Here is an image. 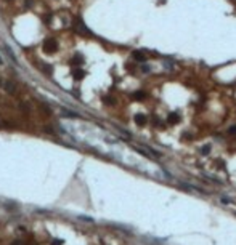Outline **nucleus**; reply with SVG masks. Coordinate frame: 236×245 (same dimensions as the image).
<instances>
[{
    "label": "nucleus",
    "mask_w": 236,
    "mask_h": 245,
    "mask_svg": "<svg viewBox=\"0 0 236 245\" xmlns=\"http://www.w3.org/2000/svg\"><path fill=\"white\" fill-rule=\"evenodd\" d=\"M209 152H210V144H206V146L201 149V154H202V156H207Z\"/></svg>",
    "instance_id": "nucleus-9"
},
{
    "label": "nucleus",
    "mask_w": 236,
    "mask_h": 245,
    "mask_svg": "<svg viewBox=\"0 0 236 245\" xmlns=\"http://www.w3.org/2000/svg\"><path fill=\"white\" fill-rule=\"evenodd\" d=\"M42 48H44V51H45V53H48V55L50 53H55L56 48H58V43H56V40H53V39H48V40L44 42Z\"/></svg>",
    "instance_id": "nucleus-1"
},
{
    "label": "nucleus",
    "mask_w": 236,
    "mask_h": 245,
    "mask_svg": "<svg viewBox=\"0 0 236 245\" xmlns=\"http://www.w3.org/2000/svg\"><path fill=\"white\" fill-rule=\"evenodd\" d=\"M167 122H169L170 125L178 124V122H180V114H178V112H170V114L167 116Z\"/></svg>",
    "instance_id": "nucleus-3"
},
{
    "label": "nucleus",
    "mask_w": 236,
    "mask_h": 245,
    "mask_svg": "<svg viewBox=\"0 0 236 245\" xmlns=\"http://www.w3.org/2000/svg\"><path fill=\"white\" fill-rule=\"evenodd\" d=\"M132 56H133V59H135V61H138V63H145L146 61V56H145V53L143 51H140V50H135L132 53Z\"/></svg>",
    "instance_id": "nucleus-4"
},
{
    "label": "nucleus",
    "mask_w": 236,
    "mask_h": 245,
    "mask_svg": "<svg viewBox=\"0 0 236 245\" xmlns=\"http://www.w3.org/2000/svg\"><path fill=\"white\" fill-rule=\"evenodd\" d=\"M2 63H3V61H2V58H0V64H2Z\"/></svg>",
    "instance_id": "nucleus-15"
},
{
    "label": "nucleus",
    "mask_w": 236,
    "mask_h": 245,
    "mask_svg": "<svg viewBox=\"0 0 236 245\" xmlns=\"http://www.w3.org/2000/svg\"><path fill=\"white\" fill-rule=\"evenodd\" d=\"M141 71H143V72H145V74H148V72H149V71H151V68H149V66H146V64H145V66H143V68H141Z\"/></svg>",
    "instance_id": "nucleus-11"
},
{
    "label": "nucleus",
    "mask_w": 236,
    "mask_h": 245,
    "mask_svg": "<svg viewBox=\"0 0 236 245\" xmlns=\"http://www.w3.org/2000/svg\"><path fill=\"white\" fill-rule=\"evenodd\" d=\"M61 244H63V240H55L52 245H61Z\"/></svg>",
    "instance_id": "nucleus-13"
},
{
    "label": "nucleus",
    "mask_w": 236,
    "mask_h": 245,
    "mask_svg": "<svg viewBox=\"0 0 236 245\" xmlns=\"http://www.w3.org/2000/svg\"><path fill=\"white\" fill-rule=\"evenodd\" d=\"M72 63H74V64H80V63H82V58H74Z\"/></svg>",
    "instance_id": "nucleus-12"
},
{
    "label": "nucleus",
    "mask_w": 236,
    "mask_h": 245,
    "mask_svg": "<svg viewBox=\"0 0 236 245\" xmlns=\"http://www.w3.org/2000/svg\"><path fill=\"white\" fill-rule=\"evenodd\" d=\"M5 2H11V0H5Z\"/></svg>",
    "instance_id": "nucleus-16"
},
{
    "label": "nucleus",
    "mask_w": 236,
    "mask_h": 245,
    "mask_svg": "<svg viewBox=\"0 0 236 245\" xmlns=\"http://www.w3.org/2000/svg\"><path fill=\"white\" fill-rule=\"evenodd\" d=\"M3 88H5V92H7V93L13 95V93H15V90H16V87H15L13 82H5V84H3Z\"/></svg>",
    "instance_id": "nucleus-5"
},
{
    "label": "nucleus",
    "mask_w": 236,
    "mask_h": 245,
    "mask_svg": "<svg viewBox=\"0 0 236 245\" xmlns=\"http://www.w3.org/2000/svg\"><path fill=\"white\" fill-rule=\"evenodd\" d=\"M103 101H104V104H109V106L116 104V101H114V98H111V96H104V98H103Z\"/></svg>",
    "instance_id": "nucleus-8"
},
{
    "label": "nucleus",
    "mask_w": 236,
    "mask_h": 245,
    "mask_svg": "<svg viewBox=\"0 0 236 245\" xmlns=\"http://www.w3.org/2000/svg\"><path fill=\"white\" fill-rule=\"evenodd\" d=\"M133 120H135V124L138 125V127H143V125H146V116L145 114H137L135 117H133Z\"/></svg>",
    "instance_id": "nucleus-2"
},
{
    "label": "nucleus",
    "mask_w": 236,
    "mask_h": 245,
    "mask_svg": "<svg viewBox=\"0 0 236 245\" xmlns=\"http://www.w3.org/2000/svg\"><path fill=\"white\" fill-rule=\"evenodd\" d=\"M228 133H230V135H236V125H231L230 130H228Z\"/></svg>",
    "instance_id": "nucleus-10"
},
{
    "label": "nucleus",
    "mask_w": 236,
    "mask_h": 245,
    "mask_svg": "<svg viewBox=\"0 0 236 245\" xmlns=\"http://www.w3.org/2000/svg\"><path fill=\"white\" fill-rule=\"evenodd\" d=\"M61 114H63L64 117H77V114H76V112H71V111H66V109H63V111H61Z\"/></svg>",
    "instance_id": "nucleus-7"
},
{
    "label": "nucleus",
    "mask_w": 236,
    "mask_h": 245,
    "mask_svg": "<svg viewBox=\"0 0 236 245\" xmlns=\"http://www.w3.org/2000/svg\"><path fill=\"white\" fill-rule=\"evenodd\" d=\"M145 98H146V93L145 92H135L133 93V100H137V101H143Z\"/></svg>",
    "instance_id": "nucleus-6"
},
{
    "label": "nucleus",
    "mask_w": 236,
    "mask_h": 245,
    "mask_svg": "<svg viewBox=\"0 0 236 245\" xmlns=\"http://www.w3.org/2000/svg\"><path fill=\"white\" fill-rule=\"evenodd\" d=\"M13 245H23V244L19 242V240H16V242H13Z\"/></svg>",
    "instance_id": "nucleus-14"
}]
</instances>
